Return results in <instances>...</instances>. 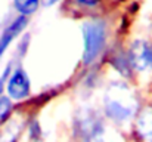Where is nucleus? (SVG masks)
<instances>
[{
    "label": "nucleus",
    "mask_w": 152,
    "mask_h": 142,
    "mask_svg": "<svg viewBox=\"0 0 152 142\" xmlns=\"http://www.w3.org/2000/svg\"><path fill=\"white\" fill-rule=\"evenodd\" d=\"M6 92L10 101H24L31 95V80L22 67L12 68L6 83Z\"/></svg>",
    "instance_id": "obj_5"
},
{
    "label": "nucleus",
    "mask_w": 152,
    "mask_h": 142,
    "mask_svg": "<svg viewBox=\"0 0 152 142\" xmlns=\"http://www.w3.org/2000/svg\"><path fill=\"white\" fill-rule=\"evenodd\" d=\"M59 0H42V3L45 4V6H53V4H56Z\"/></svg>",
    "instance_id": "obj_14"
},
{
    "label": "nucleus",
    "mask_w": 152,
    "mask_h": 142,
    "mask_svg": "<svg viewBox=\"0 0 152 142\" xmlns=\"http://www.w3.org/2000/svg\"><path fill=\"white\" fill-rule=\"evenodd\" d=\"M129 59L133 71L152 74V43L148 40H134L129 49Z\"/></svg>",
    "instance_id": "obj_4"
},
{
    "label": "nucleus",
    "mask_w": 152,
    "mask_h": 142,
    "mask_svg": "<svg viewBox=\"0 0 152 142\" xmlns=\"http://www.w3.org/2000/svg\"><path fill=\"white\" fill-rule=\"evenodd\" d=\"M105 126L102 118L93 110H81L75 114L72 121L74 142H102Z\"/></svg>",
    "instance_id": "obj_3"
},
{
    "label": "nucleus",
    "mask_w": 152,
    "mask_h": 142,
    "mask_svg": "<svg viewBox=\"0 0 152 142\" xmlns=\"http://www.w3.org/2000/svg\"><path fill=\"white\" fill-rule=\"evenodd\" d=\"M105 116L114 123H126L137 116L139 107L136 96L124 85H114L109 92H106L103 101Z\"/></svg>",
    "instance_id": "obj_1"
},
{
    "label": "nucleus",
    "mask_w": 152,
    "mask_h": 142,
    "mask_svg": "<svg viewBox=\"0 0 152 142\" xmlns=\"http://www.w3.org/2000/svg\"><path fill=\"white\" fill-rule=\"evenodd\" d=\"M12 62L10 64H7L6 65V68L3 70V73L0 74V98L3 96V90L6 89V83H7V79H9V74H10V71H12Z\"/></svg>",
    "instance_id": "obj_12"
},
{
    "label": "nucleus",
    "mask_w": 152,
    "mask_h": 142,
    "mask_svg": "<svg viewBox=\"0 0 152 142\" xmlns=\"http://www.w3.org/2000/svg\"><path fill=\"white\" fill-rule=\"evenodd\" d=\"M78 6L81 7H86V9H92V7H96L102 0H74Z\"/></svg>",
    "instance_id": "obj_13"
},
{
    "label": "nucleus",
    "mask_w": 152,
    "mask_h": 142,
    "mask_svg": "<svg viewBox=\"0 0 152 142\" xmlns=\"http://www.w3.org/2000/svg\"><path fill=\"white\" fill-rule=\"evenodd\" d=\"M134 132L140 142H152V105L139 110L134 121Z\"/></svg>",
    "instance_id": "obj_7"
},
{
    "label": "nucleus",
    "mask_w": 152,
    "mask_h": 142,
    "mask_svg": "<svg viewBox=\"0 0 152 142\" xmlns=\"http://www.w3.org/2000/svg\"><path fill=\"white\" fill-rule=\"evenodd\" d=\"M28 136L33 142H40L43 139V130L37 120H33L28 126Z\"/></svg>",
    "instance_id": "obj_11"
},
{
    "label": "nucleus",
    "mask_w": 152,
    "mask_h": 142,
    "mask_svg": "<svg viewBox=\"0 0 152 142\" xmlns=\"http://www.w3.org/2000/svg\"><path fill=\"white\" fill-rule=\"evenodd\" d=\"M12 113V102L9 98H0V124H3Z\"/></svg>",
    "instance_id": "obj_10"
},
{
    "label": "nucleus",
    "mask_w": 152,
    "mask_h": 142,
    "mask_svg": "<svg viewBox=\"0 0 152 142\" xmlns=\"http://www.w3.org/2000/svg\"><path fill=\"white\" fill-rule=\"evenodd\" d=\"M27 25H28V18L19 15L4 27V30L1 31V36H0V59L4 56L10 43L27 28Z\"/></svg>",
    "instance_id": "obj_6"
},
{
    "label": "nucleus",
    "mask_w": 152,
    "mask_h": 142,
    "mask_svg": "<svg viewBox=\"0 0 152 142\" xmlns=\"http://www.w3.org/2000/svg\"><path fill=\"white\" fill-rule=\"evenodd\" d=\"M111 64L124 77H130L133 74V68H132V64H130L127 52H117V53H114L112 58H111Z\"/></svg>",
    "instance_id": "obj_8"
},
{
    "label": "nucleus",
    "mask_w": 152,
    "mask_h": 142,
    "mask_svg": "<svg viewBox=\"0 0 152 142\" xmlns=\"http://www.w3.org/2000/svg\"><path fill=\"white\" fill-rule=\"evenodd\" d=\"M83 30V64L84 65H92L96 62V59L101 56L103 49L106 46V37H108V30H106V22L101 18H93L81 25Z\"/></svg>",
    "instance_id": "obj_2"
},
{
    "label": "nucleus",
    "mask_w": 152,
    "mask_h": 142,
    "mask_svg": "<svg viewBox=\"0 0 152 142\" xmlns=\"http://www.w3.org/2000/svg\"><path fill=\"white\" fill-rule=\"evenodd\" d=\"M42 0H13V7L21 16L30 18L33 13L37 12Z\"/></svg>",
    "instance_id": "obj_9"
}]
</instances>
